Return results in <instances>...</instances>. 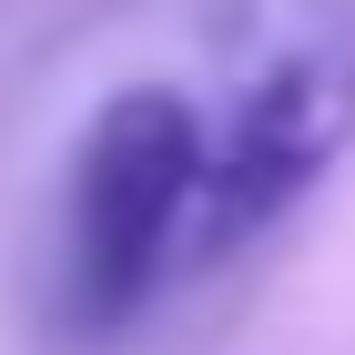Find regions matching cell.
Wrapping results in <instances>:
<instances>
[{"label":"cell","instance_id":"6da1fadb","mask_svg":"<svg viewBox=\"0 0 355 355\" xmlns=\"http://www.w3.org/2000/svg\"><path fill=\"white\" fill-rule=\"evenodd\" d=\"M203 163H214V122L173 82H122L92 112V132L71 142L61 274H51V304L71 335H122L163 295L173 254H193Z\"/></svg>","mask_w":355,"mask_h":355},{"label":"cell","instance_id":"7a4b0ae2","mask_svg":"<svg viewBox=\"0 0 355 355\" xmlns=\"http://www.w3.org/2000/svg\"><path fill=\"white\" fill-rule=\"evenodd\" d=\"M345 153H355V0H274L214 122L193 264L264 244Z\"/></svg>","mask_w":355,"mask_h":355}]
</instances>
